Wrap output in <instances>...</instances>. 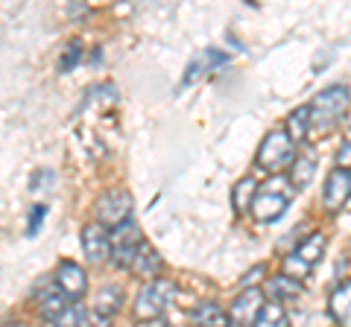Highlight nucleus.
I'll return each mask as SVG.
<instances>
[{
    "label": "nucleus",
    "mask_w": 351,
    "mask_h": 327,
    "mask_svg": "<svg viewBox=\"0 0 351 327\" xmlns=\"http://www.w3.org/2000/svg\"><path fill=\"white\" fill-rule=\"evenodd\" d=\"M191 322L196 327H234L228 310H223L217 301H199L191 307Z\"/></svg>",
    "instance_id": "obj_13"
},
{
    "label": "nucleus",
    "mask_w": 351,
    "mask_h": 327,
    "mask_svg": "<svg viewBox=\"0 0 351 327\" xmlns=\"http://www.w3.org/2000/svg\"><path fill=\"white\" fill-rule=\"evenodd\" d=\"M132 208H135L132 193L126 187H112V190L97 196V202H94V216L97 220L94 222H100V225H106L108 231H112V228L132 220Z\"/></svg>",
    "instance_id": "obj_6"
},
{
    "label": "nucleus",
    "mask_w": 351,
    "mask_h": 327,
    "mask_svg": "<svg viewBox=\"0 0 351 327\" xmlns=\"http://www.w3.org/2000/svg\"><path fill=\"white\" fill-rule=\"evenodd\" d=\"M255 193H258V184L252 176L246 179H240L234 184V190H232V205H234V211L237 213H249L252 211V202H255Z\"/></svg>",
    "instance_id": "obj_21"
},
{
    "label": "nucleus",
    "mask_w": 351,
    "mask_h": 327,
    "mask_svg": "<svg viewBox=\"0 0 351 327\" xmlns=\"http://www.w3.org/2000/svg\"><path fill=\"white\" fill-rule=\"evenodd\" d=\"M44 213H47V208L44 205H36V208L29 211V222H27V237H36L38 234V228L44 222Z\"/></svg>",
    "instance_id": "obj_26"
},
{
    "label": "nucleus",
    "mask_w": 351,
    "mask_h": 327,
    "mask_svg": "<svg viewBox=\"0 0 351 327\" xmlns=\"http://www.w3.org/2000/svg\"><path fill=\"white\" fill-rule=\"evenodd\" d=\"M348 199H351V170L337 167V170L328 172V179H325V190H322L325 211L339 213L346 208Z\"/></svg>",
    "instance_id": "obj_11"
},
{
    "label": "nucleus",
    "mask_w": 351,
    "mask_h": 327,
    "mask_svg": "<svg viewBox=\"0 0 351 327\" xmlns=\"http://www.w3.org/2000/svg\"><path fill=\"white\" fill-rule=\"evenodd\" d=\"M263 275H267V266H255V269H252L249 272V275H243V280H240V287H243V289H255V280L258 278H263Z\"/></svg>",
    "instance_id": "obj_27"
},
{
    "label": "nucleus",
    "mask_w": 351,
    "mask_h": 327,
    "mask_svg": "<svg viewBox=\"0 0 351 327\" xmlns=\"http://www.w3.org/2000/svg\"><path fill=\"white\" fill-rule=\"evenodd\" d=\"M313 172H316V152L307 149V152H299L290 167V181L295 190H304L307 184L313 181Z\"/></svg>",
    "instance_id": "obj_19"
},
{
    "label": "nucleus",
    "mask_w": 351,
    "mask_h": 327,
    "mask_svg": "<svg viewBox=\"0 0 351 327\" xmlns=\"http://www.w3.org/2000/svg\"><path fill=\"white\" fill-rule=\"evenodd\" d=\"M141 246H144V237L132 220L112 228V263L117 269H132V260H135Z\"/></svg>",
    "instance_id": "obj_7"
},
{
    "label": "nucleus",
    "mask_w": 351,
    "mask_h": 327,
    "mask_svg": "<svg viewBox=\"0 0 351 327\" xmlns=\"http://www.w3.org/2000/svg\"><path fill=\"white\" fill-rule=\"evenodd\" d=\"M82 327H112V319H106V315L94 313L91 307H88V315H85V324Z\"/></svg>",
    "instance_id": "obj_28"
},
{
    "label": "nucleus",
    "mask_w": 351,
    "mask_h": 327,
    "mask_svg": "<svg viewBox=\"0 0 351 327\" xmlns=\"http://www.w3.org/2000/svg\"><path fill=\"white\" fill-rule=\"evenodd\" d=\"M328 310L337 327H351V280L337 283V289L328 298Z\"/></svg>",
    "instance_id": "obj_14"
},
{
    "label": "nucleus",
    "mask_w": 351,
    "mask_h": 327,
    "mask_svg": "<svg viewBox=\"0 0 351 327\" xmlns=\"http://www.w3.org/2000/svg\"><path fill=\"white\" fill-rule=\"evenodd\" d=\"M263 307H267L263 292L255 287V289L240 292V296L232 301V307H228V315H232V324H237V327H255Z\"/></svg>",
    "instance_id": "obj_10"
},
{
    "label": "nucleus",
    "mask_w": 351,
    "mask_h": 327,
    "mask_svg": "<svg viewBox=\"0 0 351 327\" xmlns=\"http://www.w3.org/2000/svg\"><path fill=\"white\" fill-rule=\"evenodd\" d=\"M161 269H164L161 254L149 243H144V246L138 248L135 260H132V275H138V278H144V280H156L161 275Z\"/></svg>",
    "instance_id": "obj_15"
},
{
    "label": "nucleus",
    "mask_w": 351,
    "mask_h": 327,
    "mask_svg": "<svg viewBox=\"0 0 351 327\" xmlns=\"http://www.w3.org/2000/svg\"><path fill=\"white\" fill-rule=\"evenodd\" d=\"M351 105V94L346 85H328L316 94V100L311 103V135H328L331 129L346 117Z\"/></svg>",
    "instance_id": "obj_2"
},
{
    "label": "nucleus",
    "mask_w": 351,
    "mask_h": 327,
    "mask_svg": "<svg viewBox=\"0 0 351 327\" xmlns=\"http://www.w3.org/2000/svg\"><path fill=\"white\" fill-rule=\"evenodd\" d=\"M295 155H299V144L287 135V129H272V132L261 140L258 146V167L269 176H281V170L293 167Z\"/></svg>",
    "instance_id": "obj_4"
},
{
    "label": "nucleus",
    "mask_w": 351,
    "mask_h": 327,
    "mask_svg": "<svg viewBox=\"0 0 351 327\" xmlns=\"http://www.w3.org/2000/svg\"><path fill=\"white\" fill-rule=\"evenodd\" d=\"M325 248H328V237L322 231L307 234L302 243L284 257V275H290L295 280L307 278L316 266H319V260L325 257Z\"/></svg>",
    "instance_id": "obj_5"
},
{
    "label": "nucleus",
    "mask_w": 351,
    "mask_h": 327,
    "mask_svg": "<svg viewBox=\"0 0 351 327\" xmlns=\"http://www.w3.org/2000/svg\"><path fill=\"white\" fill-rule=\"evenodd\" d=\"M12 327H24V324H12Z\"/></svg>",
    "instance_id": "obj_29"
},
{
    "label": "nucleus",
    "mask_w": 351,
    "mask_h": 327,
    "mask_svg": "<svg viewBox=\"0 0 351 327\" xmlns=\"http://www.w3.org/2000/svg\"><path fill=\"white\" fill-rule=\"evenodd\" d=\"M71 304H73V301H68V298L62 296V292L56 289V283L38 292V313H41V319L47 322V324H50V322H56L59 315L71 307Z\"/></svg>",
    "instance_id": "obj_16"
},
{
    "label": "nucleus",
    "mask_w": 351,
    "mask_h": 327,
    "mask_svg": "<svg viewBox=\"0 0 351 327\" xmlns=\"http://www.w3.org/2000/svg\"><path fill=\"white\" fill-rule=\"evenodd\" d=\"M295 199V187L287 176H269L267 181L258 187L255 193V202H252V216L261 222V225H269V222H278L284 213H287L290 202Z\"/></svg>",
    "instance_id": "obj_1"
},
{
    "label": "nucleus",
    "mask_w": 351,
    "mask_h": 327,
    "mask_svg": "<svg viewBox=\"0 0 351 327\" xmlns=\"http://www.w3.org/2000/svg\"><path fill=\"white\" fill-rule=\"evenodd\" d=\"M176 296H179V287L173 280H164V278L147 280L138 289L135 301H132V315H135V322H158L170 310Z\"/></svg>",
    "instance_id": "obj_3"
},
{
    "label": "nucleus",
    "mask_w": 351,
    "mask_h": 327,
    "mask_svg": "<svg viewBox=\"0 0 351 327\" xmlns=\"http://www.w3.org/2000/svg\"><path fill=\"white\" fill-rule=\"evenodd\" d=\"M267 296H269V301H293V298H299L302 296V283L295 280V278H290V275H269L267 280Z\"/></svg>",
    "instance_id": "obj_17"
},
{
    "label": "nucleus",
    "mask_w": 351,
    "mask_h": 327,
    "mask_svg": "<svg viewBox=\"0 0 351 327\" xmlns=\"http://www.w3.org/2000/svg\"><path fill=\"white\" fill-rule=\"evenodd\" d=\"M85 315H88V307H82V304H71L56 322H50V327H82Z\"/></svg>",
    "instance_id": "obj_23"
},
{
    "label": "nucleus",
    "mask_w": 351,
    "mask_h": 327,
    "mask_svg": "<svg viewBox=\"0 0 351 327\" xmlns=\"http://www.w3.org/2000/svg\"><path fill=\"white\" fill-rule=\"evenodd\" d=\"M120 307H123V287H120V283H106L94 296V304H91V310L106 315V319H112Z\"/></svg>",
    "instance_id": "obj_18"
},
{
    "label": "nucleus",
    "mask_w": 351,
    "mask_h": 327,
    "mask_svg": "<svg viewBox=\"0 0 351 327\" xmlns=\"http://www.w3.org/2000/svg\"><path fill=\"white\" fill-rule=\"evenodd\" d=\"M80 246L88 263L100 266L106 260H112V231L100 222H88L80 231Z\"/></svg>",
    "instance_id": "obj_8"
},
{
    "label": "nucleus",
    "mask_w": 351,
    "mask_h": 327,
    "mask_svg": "<svg viewBox=\"0 0 351 327\" xmlns=\"http://www.w3.org/2000/svg\"><path fill=\"white\" fill-rule=\"evenodd\" d=\"M82 56H85V47H82V41H80V38H73L71 44L64 47V53H62V59H59V70H62V73L73 70L76 64L82 62Z\"/></svg>",
    "instance_id": "obj_24"
},
{
    "label": "nucleus",
    "mask_w": 351,
    "mask_h": 327,
    "mask_svg": "<svg viewBox=\"0 0 351 327\" xmlns=\"http://www.w3.org/2000/svg\"><path fill=\"white\" fill-rule=\"evenodd\" d=\"M337 167L351 170V129L343 135V144H339V149H337Z\"/></svg>",
    "instance_id": "obj_25"
},
{
    "label": "nucleus",
    "mask_w": 351,
    "mask_h": 327,
    "mask_svg": "<svg viewBox=\"0 0 351 327\" xmlns=\"http://www.w3.org/2000/svg\"><path fill=\"white\" fill-rule=\"evenodd\" d=\"M255 327H287V310H284L278 301H269L267 307L261 310Z\"/></svg>",
    "instance_id": "obj_22"
},
{
    "label": "nucleus",
    "mask_w": 351,
    "mask_h": 327,
    "mask_svg": "<svg viewBox=\"0 0 351 327\" xmlns=\"http://www.w3.org/2000/svg\"><path fill=\"white\" fill-rule=\"evenodd\" d=\"M53 280H56V289L73 304L88 292V272L76 260H62L53 272Z\"/></svg>",
    "instance_id": "obj_9"
},
{
    "label": "nucleus",
    "mask_w": 351,
    "mask_h": 327,
    "mask_svg": "<svg viewBox=\"0 0 351 327\" xmlns=\"http://www.w3.org/2000/svg\"><path fill=\"white\" fill-rule=\"evenodd\" d=\"M226 62H228V56H226L223 50H217V47H208V50H202L199 56H193V59H191L188 70H184V85H193L196 79H202V76H208L211 70L223 68Z\"/></svg>",
    "instance_id": "obj_12"
},
{
    "label": "nucleus",
    "mask_w": 351,
    "mask_h": 327,
    "mask_svg": "<svg viewBox=\"0 0 351 327\" xmlns=\"http://www.w3.org/2000/svg\"><path fill=\"white\" fill-rule=\"evenodd\" d=\"M287 135L295 140V144H302V140L311 138V105H299L295 112H290Z\"/></svg>",
    "instance_id": "obj_20"
}]
</instances>
